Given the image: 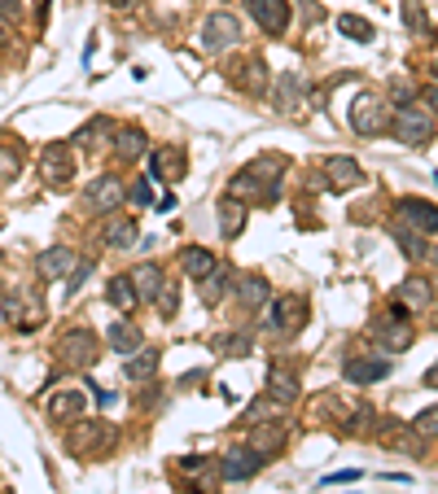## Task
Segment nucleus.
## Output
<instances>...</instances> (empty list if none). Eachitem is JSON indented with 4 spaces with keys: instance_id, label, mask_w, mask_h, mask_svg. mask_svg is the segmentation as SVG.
<instances>
[{
    "instance_id": "obj_26",
    "label": "nucleus",
    "mask_w": 438,
    "mask_h": 494,
    "mask_svg": "<svg viewBox=\"0 0 438 494\" xmlns=\"http://www.w3.org/2000/svg\"><path fill=\"white\" fill-rule=\"evenodd\" d=\"M105 341H110V350H119V355H136L140 346H145V337L136 329L132 320L123 315V320H114L110 329H105Z\"/></svg>"
},
{
    "instance_id": "obj_32",
    "label": "nucleus",
    "mask_w": 438,
    "mask_h": 494,
    "mask_svg": "<svg viewBox=\"0 0 438 494\" xmlns=\"http://www.w3.org/2000/svg\"><path fill=\"white\" fill-rule=\"evenodd\" d=\"M241 228H246V206L237 198H224L219 201V232L233 241V236H241Z\"/></svg>"
},
{
    "instance_id": "obj_44",
    "label": "nucleus",
    "mask_w": 438,
    "mask_h": 494,
    "mask_svg": "<svg viewBox=\"0 0 438 494\" xmlns=\"http://www.w3.org/2000/svg\"><path fill=\"white\" fill-rule=\"evenodd\" d=\"M0 18H22V0H0Z\"/></svg>"
},
{
    "instance_id": "obj_35",
    "label": "nucleus",
    "mask_w": 438,
    "mask_h": 494,
    "mask_svg": "<svg viewBox=\"0 0 438 494\" xmlns=\"http://www.w3.org/2000/svg\"><path fill=\"white\" fill-rule=\"evenodd\" d=\"M180 263H184V271H189L193 280H206V276H210V271L219 267L210 250H184V259H180Z\"/></svg>"
},
{
    "instance_id": "obj_29",
    "label": "nucleus",
    "mask_w": 438,
    "mask_h": 494,
    "mask_svg": "<svg viewBox=\"0 0 438 494\" xmlns=\"http://www.w3.org/2000/svg\"><path fill=\"white\" fill-rule=\"evenodd\" d=\"M233 84L241 93H250V97H264V88H268V66H264L259 57H250V62H241V70H233Z\"/></svg>"
},
{
    "instance_id": "obj_51",
    "label": "nucleus",
    "mask_w": 438,
    "mask_h": 494,
    "mask_svg": "<svg viewBox=\"0 0 438 494\" xmlns=\"http://www.w3.org/2000/svg\"><path fill=\"white\" fill-rule=\"evenodd\" d=\"M425 259H430V263L438 267V245H434V250H430V254H425Z\"/></svg>"
},
{
    "instance_id": "obj_22",
    "label": "nucleus",
    "mask_w": 438,
    "mask_h": 494,
    "mask_svg": "<svg viewBox=\"0 0 438 494\" xmlns=\"http://www.w3.org/2000/svg\"><path fill=\"white\" fill-rule=\"evenodd\" d=\"M285 437H290V428L276 425V420H268V425H255V428H250V451H259L264 460H272V455H281Z\"/></svg>"
},
{
    "instance_id": "obj_12",
    "label": "nucleus",
    "mask_w": 438,
    "mask_h": 494,
    "mask_svg": "<svg viewBox=\"0 0 438 494\" xmlns=\"http://www.w3.org/2000/svg\"><path fill=\"white\" fill-rule=\"evenodd\" d=\"M246 9L268 35L290 31V0H246Z\"/></svg>"
},
{
    "instance_id": "obj_19",
    "label": "nucleus",
    "mask_w": 438,
    "mask_h": 494,
    "mask_svg": "<svg viewBox=\"0 0 438 494\" xmlns=\"http://www.w3.org/2000/svg\"><path fill=\"white\" fill-rule=\"evenodd\" d=\"M136 219L132 215H110L105 219V228H102V245L105 250H132L136 245Z\"/></svg>"
},
{
    "instance_id": "obj_43",
    "label": "nucleus",
    "mask_w": 438,
    "mask_h": 494,
    "mask_svg": "<svg viewBox=\"0 0 438 494\" xmlns=\"http://www.w3.org/2000/svg\"><path fill=\"white\" fill-rule=\"evenodd\" d=\"M180 468H184V472H206V468H210V460H206V455H184V460H180Z\"/></svg>"
},
{
    "instance_id": "obj_23",
    "label": "nucleus",
    "mask_w": 438,
    "mask_h": 494,
    "mask_svg": "<svg viewBox=\"0 0 438 494\" xmlns=\"http://www.w3.org/2000/svg\"><path fill=\"white\" fill-rule=\"evenodd\" d=\"M237 302H241L246 311H259L264 302H272V285L259 271H246V276H237Z\"/></svg>"
},
{
    "instance_id": "obj_4",
    "label": "nucleus",
    "mask_w": 438,
    "mask_h": 494,
    "mask_svg": "<svg viewBox=\"0 0 438 494\" xmlns=\"http://www.w3.org/2000/svg\"><path fill=\"white\" fill-rule=\"evenodd\" d=\"M369 337L381 346V350H407L416 332H412V324H407V311L395 302L390 311H381V315L369 324Z\"/></svg>"
},
{
    "instance_id": "obj_31",
    "label": "nucleus",
    "mask_w": 438,
    "mask_h": 494,
    "mask_svg": "<svg viewBox=\"0 0 438 494\" xmlns=\"http://www.w3.org/2000/svg\"><path fill=\"white\" fill-rule=\"evenodd\" d=\"M132 285H136V294H140V302H158V294H163V267L158 263H140L132 271Z\"/></svg>"
},
{
    "instance_id": "obj_52",
    "label": "nucleus",
    "mask_w": 438,
    "mask_h": 494,
    "mask_svg": "<svg viewBox=\"0 0 438 494\" xmlns=\"http://www.w3.org/2000/svg\"><path fill=\"white\" fill-rule=\"evenodd\" d=\"M430 75H434V84H438V57H434V66H430Z\"/></svg>"
},
{
    "instance_id": "obj_25",
    "label": "nucleus",
    "mask_w": 438,
    "mask_h": 494,
    "mask_svg": "<svg viewBox=\"0 0 438 494\" xmlns=\"http://www.w3.org/2000/svg\"><path fill=\"white\" fill-rule=\"evenodd\" d=\"M105 302H110L119 315H132L136 306H140V294H136L132 276H110V280H105Z\"/></svg>"
},
{
    "instance_id": "obj_28",
    "label": "nucleus",
    "mask_w": 438,
    "mask_h": 494,
    "mask_svg": "<svg viewBox=\"0 0 438 494\" xmlns=\"http://www.w3.org/2000/svg\"><path fill=\"white\" fill-rule=\"evenodd\" d=\"M198 285H202V302H206V306H219V302H224V294H228V289H237V271L219 263L210 276H206V280H198Z\"/></svg>"
},
{
    "instance_id": "obj_36",
    "label": "nucleus",
    "mask_w": 438,
    "mask_h": 494,
    "mask_svg": "<svg viewBox=\"0 0 438 494\" xmlns=\"http://www.w3.org/2000/svg\"><path fill=\"white\" fill-rule=\"evenodd\" d=\"M404 27L416 35V40H430V35H434L430 18H425V9H421L416 0H404Z\"/></svg>"
},
{
    "instance_id": "obj_38",
    "label": "nucleus",
    "mask_w": 438,
    "mask_h": 494,
    "mask_svg": "<svg viewBox=\"0 0 438 494\" xmlns=\"http://www.w3.org/2000/svg\"><path fill=\"white\" fill-rule=\"evenodd\" d=\"M154 306L163 311V320H171V315L180 311V285H175V280H167V285H163V294H158V302H154Z\"/></svg>"
},
{
    "instance_id": "obj_16",
    "label": "nucleus",
    "mask_w": 438,
    "mask_h": 494,
    "mask_svg": "<svg viewBox=\"0 0 438 494\" xmlns=\"http://www.w3.org/2000/svg\"><path fill=\"white\" fill-rule=\"evenodd\" d=\"M360 180H364V171H360V163H355V158H346V154H337V158H329V163H325V184H329L334 193L355 189Z\"/></svg>"
},
{
    "instance_id": "obj_17",
    "label": "nucleus",
    "mask_w": 438,
    "mask_h": 494,
    "mask_svg": "<svg viewBox=\"0 0 438 494\" xmlns=\"http://www.w3.org/2000/svg\"><path fill=\"white\" fill-rule=\"evenodd\" d=\"M75 267H79V259H75V250H67V245H58V250H44V254L35 259V271H40V280H67Z\"/></svg>"
},
{
    "instance_id": "obj_2",
    "label": "nucleus",
    "mask_w": 438,
    "mask_h": 494,
    "mask_svg": "<svg viewBox=\"0 0 438 494\" xmlns=\"http://www.w3.org/2000/svg\"><path fill=\"white\" fill-rule=\"evenodd\" d=\"M97 355H102V346H97V332L93 329H70L53 346V359H58L62 372H88L97 363Z\"/></svg>"
},
{
    "instance_id": "obj_54",
    "label": "nucleus",
    "mask_w": 438,
    "mask_h": 494,
    "mask_svg": "<svg viewBox=\"0 0 438 494\" xmlns=\"http://www.w3.org/2000/svg\"><path fill=\"white\" fill-rule=\"evenodd\" d=\"M434 180H438V175H434Z\"/></svg>"
},
{
    "instance_id": "obj_24",
    "label": "nucleus",
    "mask_w": 438,
    "mask_h": 494,
    "mask_svg": "<svg viewBox=\"0 0 438 494\" xmlns=\"http://www.w3.org/2000/svg\"><path fill=\"white\" fill-rule=\"evenodd\" d=\"M268 398H272V402H281V407L299 402V376H294L285 363H272V372H268Z\"/></svg>"
},
{
    "instance_id": "obj_18",
    "label": "nucleus",
    "mask_w": 438,
    "mask_h": 494,
    "mask_svg": "<svg viewBox=\"0 0 438 494\" xmlns=\"http://www.w3.org/2000/svg\"><path fill=\"white\" fill-rule=\"evenodd\" d=\"M149 166H154L149 180H167V184H175V180H184V149H180V145H163V149L149 154Z\"/></svg>"
},
{
    "instance_id": "obj_48",
    "label": "nucleus",
    "mask_w": 438,
    "mask_h": 494,
    "mask_svg": "<svg viewBox=\"0 0 438 494\" xmlns=\"http://www.w3.org/2000/svg\"><path fill=\"white\" fill-rule=\"evenodd\" d=\"M425 385H430V390H438V363L430 367V372H425Z\"/></svg>"
},
{
    "instance_id": "obj_3",
    "label": "nucleus",
    "mask_w": 438,
    "mask_h": 494,
    "mask_svg": "<svg viewBox=\"0 0 438 494\" xmlns=\"http://www.w3.org/2000/svg\"><path fill=\"white\" fill-rule=\"evenodd\" d=\"M114 442H119V433L105 420H75V428L67 433L70 455H79V460H102L114 451Z\"/></svg>"
},
{
    "instance_id": "obj_39",
    "label": "nucleus",
    "mask_w": 438,
    "mask_h": 494,
    "mask_svg": "<svg viewBox=\"0 0 438 494\" xmlns=\"http://www.w3.org/2000/svg\"><path fill=\"white\" fill-rule=\"evenodd\" d=\"M18 166H22V149L18 145H0V180L18 175Z\"/></svg>"
},
{
    "instance_id": "obj_42",
    "label": "nucleus",
    "mask_w": 438,
    "mask_h": 494,
    "mask_svg": "<svg viewBox=\"0 0 438 494\" xmlns=\"http://www.w3.org/2000/svg\"><path fill=\"white\" fill-rule=\"evenodd\" d=\"M250 346H255L250 332H233V337H224V355H250Z\"/></svg>"
},
{
    "instance_id": "obj_5",
    "label": "nucleus",
    "mask_w": 438,
    "mask_h": 494,
    "mask_svg": "<svg viewBox=\"0 0 438 494\" xmlns=\"http://www.w3.org/2000/svg\"><path fill=\"white\" fill-rule=\"evenodd\" d=\"M351 128H355V136H381L390 128V105L377 93H360L351 105Z\"/></svg>"
},
{
    "instance_id": "obj_21",
    "label": "nucleus",
    "mask_w": 438,
    "mask_h": 494,
    "mask_svg": "<svg viewBox=\"0 0 438 494\" xmlns=\"http://www.w3.org/2000/svg\"><path fill=\"white\" fill-rule=\"evenodd\" d=\"M395 302H399L404 311H430V306H434V289H430V280L407 276L404 285L395 289Z\"/></svg>"
},
{
    "instance_id": "obj_46",
    "label": "nucleus",
    "mask_w": 438,
    "mask_h": 494,
    "mask_svg": "<svg viewBox=\"0 0 438 494\" xmlns=\"http://www.w3.org/2000/svg\"><path fill=\"white\" fill-rule=\"evenodd\" d=\"M421 101H425V105H430V114H438V84H430V88H425V93H421Z\"/></svg>"
},
{
    "instance_id": "obj_30",
    "label": "nucleus",
    "mask_w": 438,
    "mask_h": 494,
    "mask_svg": "<svg viewBox=\"0 0 438 494\" xmlns=\"http://www.w3.org/2000/svg\"><path fill=\"white\" fill-rule=\"evenodd\" d=\"M158 363H163V359H158V350H149V346H140L136 355H128V359H123V376L140 385V381H149V376H158Z\"/></svg>"
},
{
    "instance_id": "obj_41",
    "label": "nucleus",
    "mask_w": 438,
    "mask_h": 494,
    "mask_svg": "<svg viewBox=\"0 0 438 494\" xmlns=\"http://www.w3.org/2000/svg\"><path fill=\"white\" fill-rule=\"evenodd\" d=\"M412 428H416L421 437H438V407H425V411L412 420Z\"/></svg>"
},
{
    "instance_id": "obj_1",
    "label": "nucleus",
    "mask_w": 438,
    "mask_h": 494,
    "mask_svg": "<svg viewBox=\"0 0 438 494\" xmlns=\"http://www.w3.org/2000/svg\"><path fill=\"white\" fill-rule=\"evenodd\" d=\"M281 175H285V158H259L246 171H237L228 184V198L237 201H276L281 198Z\"/></svg>"
},
{
    "instance_id": "obj_37",
    "label": "nucleus",
    "mask_w": 438,
    "mask_h": 494,
    "mask_svg": "<svg viewBox=\"0 0 438 494\" xmlns=\"http://www.w3.org/2000/svg\"><path fill=\"white\" fill-rule=\"evenodd\" d=\"M395 241H399V250H404L407 259H425L430 250L421 245V236H416V228H395Z\"/></svg>"
},
{
    "instance_id": "obj_13",
    "label": "nucleus",
    "mask_w": 438,
    "mask_h": 494,
    "mask_svg": "<svg viewBox=\"0 0 438 494\" xmlns=\"http://www.w3.org/2000/svg\"><path fill=\"white\" fill-rule=\"evenodd\" d=\"M399 219H404L407 228H416L421 236H434L438 232V206L425 198H399Z\"/></svg>"
},
{
    "instance_id": "obj_34",
    "label": "nucleus",
    "mask_w": 438,
    "mask_h": 494,
    "mask_svg": "<svg viewBox=\"0 0 438 494\" xmlns=\"http://www.w3.org/2000/svg\"><path fill=\"white\" fill-rule=\"evenodd\" d=\"M114 149H119V158H123V163H136L149 145H145V132H140V128H123V132L114 136Z\"/></svg>"
},
{
    "instance_id": "obj_45",
    "label": "nucleus",
    "mask_w": 438,
    "mask_h": 494,
    "mask_svg": "<svg viewBox=\"0 0 438 494\" xmlns=\"http://www.w3.org/2000/svg\"><path fill=\"white\" fill-rule=\"evenodd\" d=\"M128 198H132L136 206H145V201H149V184H132V189H128Z\"/></svg>"
},
{
    "instance_id": "obj_27",
    "label": "nucleus",
    "mask_w": 438,
    "mask_h": 494,
    "mask_svg": "<svg viewBox=\"0 0 438 494\" xmlns=\"http://www.w3.org/2000/svg\"><path fill=\"white\" fill-rule=\"evenodd\" d=\"M299 101H303V79H299L294 70H285V75L276 79L272 105H276V114H294V110H299Z\"/></svg>"
},
{
    "instance_id": "obj_14",
    "label": "nucleus",
    "mask_w": 438,
    "mask_h": 494,
    "mask_svg": "<svg viewBox=\"0 0 438 494\" xmlns=\"http://www.w3.org/2000/svg\"><path fill=\"white\" fill-rule=\"evenodd\" d=\"M342 376H346L351 385H377V381H386V376H390V359H381V355H360V359H346Z\"/></svg>"
},
{
    "instance_id": "obj_6",
    "label": "nucleus",
    "mask_w": 438,
    "mask_h": 494,
    "mask_svg": "<svg viewBox=\"0 0 438 494\" xmlns=\"http://www.w3.org/2000/svg\"><path fill=\"white\" fill-rule=\"evenodd\" d=\"M395 136L412 145V149H425L430 140H434V114L430 110H421V105H399V114H395Z\"/></svg>"
},
{
    "instance_id": "obj_7",
    "label": "nucleus",
    "mask_w": 438,
    "mask_h": 494,
    "mask_svg": "<svg viewBox=\"0 0 438 494\" xmlns=\"http://www.w3.org/2000/svg\"><path fill=\"white\" fill-rule=\"evenodd\" d=\"M307 324V302L299 294H281L272 297L268 306V329L281 332V337H290V332H299Z\"/></svg>"
},
{
    "instance_id": "obj_10",
    "label": "nucleus",
    "mask_w": 438,
    "mask_h": 494,
    "mask_svg": "<svg viewBox=\"0 0 438 494\" xmlns=\"http://www.w3.org/2000/svg\"><path fill=\"white\" fill-rule=\"evenodd\" d=\"M40 175L49 189H67L70 175H75V158H70V145H49L40 154Z\"/></svg>"
},
{
    "instance_id": "obj_11",
    "label": "nucleus",
    "mask_w": 438,
    "mask_h": 494,
    "mask_svg": "<svg viewBox=\"0 0 438 494\" xmlns=\"http://www.w3.org/2000/svg\"><path fill=\"white\" fill-rule=\"evenodd\" d=\"M264 463L268 460H264L259 451H250V446H233V451L219 455V477H224V481H250Z\"/></svg>"
},
{
    "instance_id": "obj_53",
    "label": "nucleus",
    "mask_w": 438,
    "mask_h": 494,
    "mask_svg": "<svg viewBox=\"0 0 438 494\" xmlns=\"http://www.w3.org/2000/svg\"><path fill=\"white\" fill-rule=\"evenodd\" d=\"M434 329H438V306H434Z\"/></svg>"
},
{
    "instance_id": "obj_50",
    "label": "nucleus",
    "mask_w": 438,
    "mask_h": 494,
    "mask_svg": "<svg viewBox=\"0 0 438 494\" xmlns=\"http://www.w3.org/2000/svg\"><path fill=\"white\" fill-rule=\"evenodd\" d=\"M4 53H9V31L0 27V57H4Z\"/></svg>"
},
{
    "instance_id": "obj_40",
    "label": "nucleus",
    "mask_w": 438,
    "mask_h": 494,
    "mask_svg": "<svg viewBox=\"0 0 438 494\" xmlns=\"http://www.w3.org/2000/svg\"><path fill=\"white\" fill-rule=\"evenodd\" d=\"M110 132H114V123H110V119H93V123L75 136V140H79V145H97V136H110Z\"/></svg>"
},
{
    "instance_id": "obj_8",
    "label": "nucleus",
    "mask_w": 438,
    "mask_h": 494,
    "mask_svg": "<svg viewBox=\"0 0 438 494\" xmlns=\"http://www.w3.org/2000/svg\"><path fill=\"white\" fill-rule=\"evenodd\" d=\"M123 201H128V189H123L119 175H97V180L88 184V193H84V206H88L93 215H114Z\"/></svg>"
},
{
    "instance_id": "obj_9",
    "label": "nucleus",
    "mask_w": 438,
    "mask_h": 494,
    "mask_svg": "<svg viewBox=\"0 0 438 494\" xmlns=\"http://www.w3.org/2000/svg\"><path fill=\"white\" fill-rule=\"evenodd\" d=\"M237 35H241V22H237L228 9H215L202 27V49L206 53H224V49L237 44Z\"/></svg>"
},
{
    "instance_id": "obj_47",
    "label": "nucleus",
    "mask_w": 438,
    "mask_h": 494,
    "mask_svg": "<svg viewBox=\"0 0 438 494\" xmlns=\"http://www.w3.org/2000/svg\"><path fill=\"white\" fill-rule=\"evenodd\" d=\"M355 477H360V472H334V477H325V486H346V481H355Z\"/></svg>"
},
{
    "instance_id": "obj_33",
    "label": "nucleus",
    "mask_w": 438,
    "mask_h": 494,
    "mask_svg": "<svg viewBox=\"0 0 438 494\" xmlns=\"http://www.w3.org/2000/svg\"><path fill=\"white\" fill-rule=\"evenodd\" d=\"M337 31L346 35V40H355V44H372L377 40V27L364 22L360 13H337Z\"/></svg>"
},
{
    "instance_id": "obj_15",
    "label": "nucleus",
    "mask_w": 438,
    "mask_h": 494,
    "mask_svg": "<svg viewBox=\"0 0 438 494\" xmlns=\"http://www.w3.org/2000/svg\"><path fill=\"white\" fill-rule=\"evenodd\" d=\"M4 315H9V324H18L22 332H31V329H40V320H44V302L31 297V294H18V297L4 302Z\"/></svg>"
},
{
    "instance_id": "obj_20",
    "label": "nucleus",
    "mask_w": 438,
    "mask_h": 494,
    "mask_svg": "<svg viewBox=\"0 0 438 494\" xmlns=\"http://www.w3.org/2000/svg\"><path fill=\"white\" fill-rule=\"evenodd\" d=\"M84 411H88V398L79 394V390H62V394L49 398V420L75 425V420H84Z\"/></svg>"
},
{
    "instance_id": "obj_49",
    "label": "nucleus",
    "mask_w": 438,
    "mask_h": 494,
    "mask_svg": "<svg viewBox=\"0 0 438 494\" xmlns=\"http://www.w3.org/2000/svg\"><path fill=\"white\" fill-rule=\"evenodd\" d=\"M114 9H136V4H145V0H110Z\"/></svg>"
}]
</instances>
